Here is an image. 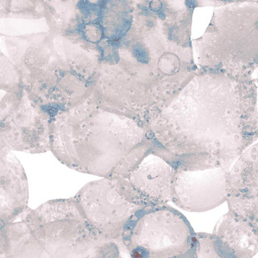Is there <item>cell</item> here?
I'll list each match as a JSON object with an SVG mask.
<instances>
[{"instance_id": "9", "label": "cell", "mask_w": 258, "mask_h": 258, "mask_svg": "<svg viewBox=\"0 0 258 258\" xmlns=\"http://www.w3.org/2000/svg\"><path fill=\"white\" fill-rule=\"evenodd\" d=\"M214 234L237 258H252L257 253L258 229L228 212L219 219Z\"/></svg>"}, {"instance_id": "10", "label": "cell", "mask_w": 258, "mask_h": 258, "mask_svg": "<svg viewBox=\"0 0 258 258\" xmlns=\"http://www.w3.org/2000/svg\"><path fill=\"white\" fill-rule=\"evenodd\" d=\"M196 258H237L214 234L196 233Z\"/></svg>"}, {"instance_id": "3", "label": "cell", "mask_w": 258, "mask_h": 258, "mask_svg": "<svg viewBox=\"0 0 258 258\" xmlns=\"http://www.w3.org/2000/svg\"><path fill=\"white\" fill-rule=\"evenodd\" d=\"M122 243L132 258L190 257L196 255V233L173 207H146L127 224Z\"/></svg>"}, {"instance_id": "2", "label": "cell", "mask_w": 258, "mask_h": 258, "mask_svg": "<svg viewBox=\"0 0 258 258\" xmlns=\"http://www.w3.org/2000/svg\"><path fill=\"white\" fill-rule=\"evenodd\" d=\"M30 99L52 117L84 102L97 79L99 50L75 36L41 32L10 41Z\"/></svg>"}, {"instance_id": "5", "label": "cell", "mask_w": 258, "mask_h": 258, "mask_svg": "<svg viewBox=\"0 0 258 258\" xmlns=\"http://www.w3.org/2000/svg\"><path fill=\"white\" fill-rule=\"evenodd\" d=\"M227 170H174L172 202L190 212L214 210L227 201Z\"/></svg>"}, {"instance_id": "6", "label": "cell", "mask_w": 258, "mask_h": 258, "mask_svg": "<svg viewBox=\"0 0 258 258\" xmlns=\"http://www.w3.org/2000/svg\"><path fill=\"white\" fill-rule=\"evenodd\" d=\"M257 144L241 154L227 170L229 212L258 229Z\"/></svg>"}, {"instance_id": "4", "label": "cell", "mask_w": 258, "mask_h": 258, "mask_svg": "<svg viewBox=\"0 0 258 258\" xmlns=\"http://www.w3.org/2000/svg\"><path fill=\"white\" fill-rule=\"evenodd\" d=\"M74 198L95 231L122 246L127 224L138 211L146 207L136 201L126 179L103 178L92 181Z\"/></svg>"}, {"instance_id": "11", "label": "cell", "mask_w": 258, "mask_h": 258, "mask_svg": "<svg viewBox=\"0 0 258 258\" xmlns=\"http://www.w3.org/2000/svg\"><path fill=\"white\" fill-rule=\"evenodd\" d=\"M9 152H10V151L9 150V149L7 148L3 141L0 139V159L3 158L4 156L9 153Z\"/></svg>"}, {"instance_id": "8", "label": "cell", "mask_w": 258, "mask_h": 258, "mask_svg": "<svg viewBox=\"0 0 258 258\" xmlns=\"http://www.w3.org/2000/svg\"><path fill=\"white\" fill-rule=\"evenodd\" d=\"M28 182L23 165L8 153L0 159V221L21 219L28 210Z\"/></svg>"}, {"instance_id": "1", "label": "cell", "mask_w": 258, "mask_h": 258, "mask_svg": "<svg viewBox=\"0 0 258 258\" xmlns=\"http://www.w3.org/2000/svg\"><path fill=\"white\" fill-rule=\"evenodd\" d=\"M152 149L149 131L130 118L103 111L89 97L51 118L50 150L76 171L125 179Z\"/></svg>"}, {"instance_id": "12", "label": "cell", "mask_w": 258, "mask_h": 258, "mask_svg": "<svg viewBox=\"0 0 258 258\" xmlns=\"http://www.w3.org/2000/svg\"><path fill=\"white\" fill-rule=\"evenodd\" d=\"M183 258H196V255L194 256V257H183Z\"/></svg>"}, {"instance_id": "7", "label": "cell", "mask_w": 258, "mask_h": 258, "mask_svg": "<svg viewBox=\"0 0 258 258\" xmlns=\"http://www.w3.org/2000/svg\"><path fill=\"white\" fill-rule=\"evenodd\" d=\"M174 174L171 165L151 153L125 179L140 205L161 206L172 201Z\"/></svg>"}]
</instances>
